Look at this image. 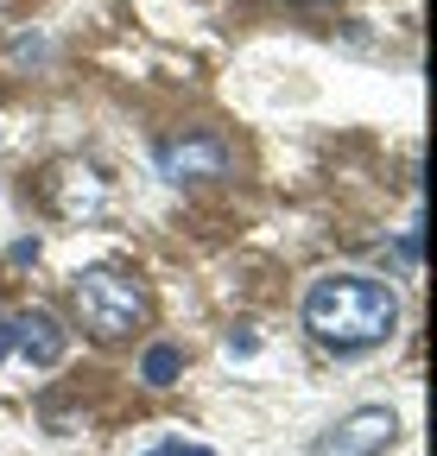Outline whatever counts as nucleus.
<instances>
[{"instance_id": "obj_1", "label": "nucleus", "mask_w": 437, "mask_h": 456, "mask_svg": "<svg viewBox=\"0 0 437 456\" xmlns=\"http://www.w3.org/2000/svg\"><path fill=\"white\" fill-rule=\"evenodd\" d=\"M400 323V298L393 285H380L368 273H323L311 292H304V330L336 355H355V349H374L387 342Z\"/></svg>"}, {"instance_id": "obj_2", "label": "nucleus", "mask_w": 437, "mask_h": 456, "mask_svg": "<svg viewBox=\"0 0 437 456\" xmlns=\"http://www.w3.org/2000/svg\"><path fill=\"white\" fill-rule=\"evenodd\" d=\"M70 305H77V317H83L89 336L115 342V336H127V330L146 323V285L134 273H115V266H89L70 285Z\"/></svg>"}, {"instance_id": "obj_3", "label": "nucleus", "mask_w": 437, "mask_h": 456, "mask_svg": "<svg viewBox=\"0 0 437 456\" xmlns=\"http://www.w3.org/2000/svg\"><path fill=\"white\" fill-rule=\"evenodd\" d=\"M393 437H400V419L387 406H355L349 419H336L311 444V456H387Z\"/></svg>"}, {"instance_id": "obj_4", "label": "nucleus", "mask_w": 437, "mask_h": 456, "mask_svg": "<svg viewBox=\"0 0 437 456\" xmlns=\"http://www.w3.org/2000/svg\"><path fill=\"white\" fill-rule=\"evenodd\" d=\"M158 171L172 184H209L229 171V146L215 134H172V140H158Z\"/></svg>"}, {"instance_id": "obj_5", "label": "nucleus", "mask_w": 437, "mask_h": 456, "mask_svg": "<svg viewBox=\"0 0 437 456\" xmlns=\"http://www.w3.org/2000/svg\"><path fill=\"white\" fill-rule=\"evenodd\" d=\"M45 191H51V209L70 216V222H89V216L108 209V184H101V171H95V165H58Z\"/></svg>"}, {"instance_id": "obj_6", "label": "nucleus", "mask_w": 437, "mask_h": 456, "mask_svg": "<svg viewBox=\"0 0 437 456\" xmlns=\"http://www.w3.org/2000/svg\"><path fill=\"white\" fill-rule=\"evenodd\" d=\"M13 349L26 355V368H58L70 342H64V323H58V317L32 305V311L13 317Z\"/></svg>"}, {"instance_id": "obj_7", "label": "nucleus", "mask_w": 437, "mask_h": 456, "mask_svg": "<svg viewBox=\"0 0 437 456\" xmlns=\"http://www.w3.org/2000/svg\"><path fill=\"white\" fill-rule=\"evenodd\" d=\"M184 374V349H172V342H152V349L140 355V380L146 387H172Z\"/></svg>"}, {"instance_id": "obj_8", "label": "nucleus", "mask_w": 437, "mask_h": 456, "mask_svg": "<svg viewBox=\"0 0 437 456\" xmlns=\"http://www.w3.org/2000/svg\"><path fill=\"white\" fill-rule=\"evenodd\" d=\"M146 456H215V450H203V444H184V437H158Z\"/></svg>"}, {"instance_id": "obj_9", "label": "nucleus", "mask_w": 437, "mask_h": 456, "mask_svg": "<svg viewBox=\"0 0 437 456\" xmlns=\"http://www.w3.org/2000/svg\"><path fill=\"white\" fill-rule=\"evenodd\" d=\"M254 349H260V336H254L247 323H241V330H229V355H254Z\"/></svg>"}, {"instance_id": "obj_10", "label": "nucleus", "mask_w": 437, "mask_h": 456, "mask_svg": "<svg viewBox=\"0 0 437 456\" xmlns=\"http://www.w3.org/2000/svg\"><path fill=\"white\" fill-rule=\"evenodd\" d=\"M400 266H418V228H412V235H400Z\"/></svg>"}, {"instance_id": "obj_11", "label": "nucleus", "mask_w": 437, "mask_h": 456, "mask_svg": "<svg viewBox=\"0 0 437 456\" xmlns=\"http://www.w3.org/2000/svg\"><path fill=\"white\" fill-rule=\"evenodd\" d=\"M7 349H13V317H0V362H7Z\"/></svg>"}]
</instances>
